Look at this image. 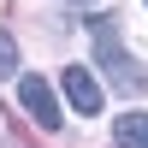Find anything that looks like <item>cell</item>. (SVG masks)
<instances>
[{"instance_id": "4", "label": "cell", "mask_w": 148, "mask_h": 148, "mask_svg": "<svg viewBox=\"0 0 148 148\" xmlns=\"http://www.w3.org/2000/svg\"><path fill=\"white\" fill-rule=\"evenodd\" d=\"M113 142L119 148H148V113H125L113 125Z\"/></svg>"}, {"instance_id": "6", "label": "cell", "mask_w": 148, "mask_h": 148, "mask_svg": "<svg viewBox=\"0 0 148 148\" xmlns=\"http://www.w3.org/2000/svg\"><path fill=\"white\" fill-rule=\"evenodd\" d=\"M65 6H83V12H89V6H95V0H65Z\"/></svg>"}, {"instance_id": "1", "label": "cell", "mask_w": 148, "mask_h": 148, "mask_svg": "<svg viewBox=\"0 0 148 148\" xmlns=\"http://www.w3.org/2000/svg\"><path fill=\"white\" fill-rule=\"evenodd\" d=\"M89 36H95V59H101V71L113 77V89H125V95H148V65L125 53V42H119V24L95 18V24H89Z\"/></svg>"}, {"instance_id": "3", "label": "cell", "mask_w": 148, "mask_h": 148, "mask_svg": "<svg viewBox=\"0 0 148 148\" xmlns=\"http://www.w3.org/2000/svg\"><path fill=\"white\" fill-rule=\"evenodd\" d=\"M59 83H65V101L77 107L83 119L101 113V83H95V71H89V65H65V71H59Z\"/></svg>"}, {"instance_id": "5", "label": "cell", "mask_w": 148, "mask_h": 148, "mask_svg": "<svg viewBox=\"0 0 148 148\" xmlns=\"http://www.w3.org/2000/svg\"><path fill=\"white\" fill-rule=\"evenodd\" d=\"M0 77H18V42H12V30H0Z\"/></svg>"}, {"instance_id": "2", "label": "cell", "mask_w": 148, "mask_h": 148, "mask_svg": "<svg viewBox=\"0 0 148 148\" xmlns=\"http://www.w3.org/2000/svg\"><path fill=\"white\" fill-rule=\"evenodd\" d=\"M18 101H24V113H30L42 130H59V125H65V113H59V101H53V89H47V77H18Z\"/></svg>"}, {"instance_id": "7", "label": "cell", "mask_w": 148, "mask_h": 148, "mask_svg": "<svg viewBox=\"0 0 148 148\" xmlns=\"http://www.w3.org/2000/svg\"><path fill=\"white\" fill-rule=\"evenodd\" d=\"M0 142H6V113H0Z\"/></svg>"}]
</instances>
